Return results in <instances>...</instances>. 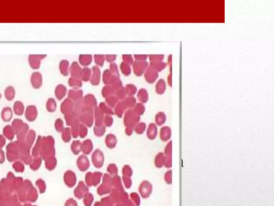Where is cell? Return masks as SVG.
Segmentation results:
<instances>
[{"instance_id":"1","label":"cell","mask_w":274,"mask_h":206,"mask_svg":"<svg viewBox=\"0 0 274 206\" xmlns=\"http://www.w3.org/2000/svg\"><path fill=\"white\" fill-rule=\"evenodd\" d=\"M164 55H151L149 56V60L151 61L150 66L156 70L161 72L166 68L167 65L166 62H162L163 60Z\"/></svg>"},{"instance_id":"2","label":"cell","mask_w":274,"mask_h":206,"mask_svg":"<svg viewBox=\"0 0 274 206\" xmlns=\"http://www.w3.org/2000/svg\"><path fill=\"white\" fill-rule=\"evenodd\" d=\"M47 56L46 54H31L29 56L28 61L29 64L33 69H38L40 68L41 64V60L43 59Z\"/></svg>"},{"instance_id":"3","label":"cell","mask_w":274,"mask_h":206,"mask_svg":"<svg viewBox=\"0 0 274 206\" xmlns=\"http://www.w3.org/2000/svg\"><path fill=\"white\" fill-rule=\"evenodd\" d=\"M148 64V63L146 61H135L133 64L135 74L137 76H141L147 67Z\"/></svg>"},{"instance_id":"4","label":"cell","mask_w":274,"mask_h":206,"mask_svg":"<svg viewBox=\"0 0 274 206\" xmlns=\"http://www.w3.org/2000/svg\"><path fill=\"white\" fill-rule=\"evenodd\" d=\"M31 83L33 88L39 89L42 84V75L38 72H33L31 75Z\"/></svg>"},{"instance_id":"5","label":"cell","mask_w":274,"mask_h":206,"mask_svg":"<svg viewBox=\"0 0 274 206\" xmlns=\"http://www.w3.org/2000/svg\"><path fill=\"white\" fill-rule=\"evenodd\" d=\"M159 76V74L156 70L149 66L145 74L146 80L149 83H153L155 81Z\"/></svg>"},{"instance_id":"6","label":"cell","mask_w":274,"mask_h":206,"mask_svg":"<svg viewBox=\"0 0 274 206\" xmlns=\"http://www.w3.org/2000/svg\"><path fill=\"white\" fill-rule=\"evenodd\" d=\"M165 166L167 168H170L172 167V141L169 142L165 150Z\"/></svg>"},{"instance_id":"7","label":"cell","mask_w":274,"mask_h":206,"mask_svg":"<svg viewBox=\"0 0 274 206\" xmlns=\"http://www.w3.org/2000/svg\"><path fill=\"white\" fill-rule=\"evenodd\" d=\"M72 77L79 78L82 77V70L80 66H79L78 62L74 61L72 62L71 68L70 69Z\"/></svg>"},{"instance_id":"8","label":"cell","mask_w":274,"mask_h":206,"mask_svg":"<svg viewBox=\"0 0 274 206\" xmlns=\"http://www.w3.org/2000/svg\"><path fill=\"white\" fill-rule=\"evenodd\" d=\"M92 70L93 74L92 78L91 79V82L93 85L99 84L100 80V70L98 67L93 66L92 68Z\"/></svg>"},{"instance_id":"9","label":"cell","mask_w":274,"mask_h":206,"mask_svg":"<svg viewBox=\"0 0 274 206\" xmlns=\"http://www.w3.org/2000/svg\"><path fill=\"white\" fill-rule=\"evenodd\" d=\"M171 136V130L169 127L165 126L161 130V138L163 141H167L170 139Z\"/></svg>"},{"instance_id":"10","label":"cell","mask_w":274,"mask_h":206,"mask_svg":"<svg viewBox=\"0 0 274 206\" xmlns=\"http://www.w3.org/2000/svg\"><path fill=\"white\" fill-rule=\"evenodd\" d=\"M66 93V88L64 85L59 84L56 88L55 93V96L59 100L65 96Z\"/></svg>"},{"instance_id":"11","label":"cell","mask_w":274,"mask_h":206,"mask_svg":"<svg viewBox=\"0 0 274 206\" xmlns=\"http://www.w3.org/2000/svg\"><path fill=\"white\" fill-rule=\"evenodd\" d=\"M166 90V83L163 79H160L156 85V91L158 94H163Z\"/></svg>"},{"instance_id":"12","label":"cell","mask_w":274,"mask_h":206,"mask_svg":"<svg viewBox=\"0 0 274 206\" xmlns=\"http://www.w3.org/2000/svg\"><path fill=\"white\" fill-rule=\"evenodd\" d=\"M4 95L6 99L8 101H11L15 96V89L12 86H8L5 89Z\"/></svg>"},{"instance_id":"13","label":"cell","mask_w":274,"mask_h":206,"mask_svg":"<svg viewBox=\"0 0 274 206\" xmlns=\"http://www.w3.org/2000/svg\"><path fill=\"white\" fill-rule=\"evenodd\" d=\"M69 66V62L67 60H62L59 64V70L62 74L64 76L68 75V68Z\"/></svg>"},{"instance_id":"14","label":"cell","mask_w":274,"mask_h":206,"mask_svg":"<svg viewBox=\"0 0 274 206\" xmlns=\"http://www.w3.org/2000/svg\"><path fill=\"white\" fill-rule=\"evenodd\" d=\"M37 115L36 108L34 106H29L27 109L26 116L29 120H33L34 119Z\"/></svg>"},{"instance_id":"15","label":"cell","mask_w":274,"mask_h":206,"mask_svg":"<svg viewBox=\"0 0 274 206\" xmlns=\"http://www.w3.org/2000/svg\"><path fill=\"white\" fill-rule=\"evenodd\" d=\"M79 60L80 64L83 66H87L92 62V57L91 55H80Z\"/></svg>"},{"instance_id":"16","label":"cell","mask_w":274,"mask_h":206,"mask_svg":"<svg viewBox=\"0 0 274 206\" xmlns=\"http://www.w3.org/2000/svg\"><path fill=\"white\" fill-rule=\"evenodd\" d=\"M113 76L112 73L108 69H106L104 71L103 75V83L106 84H110L113 80Z\"/></svg>"},{"instance_id":"17","label":"cell","mask_w":274,"mask_h":206,"mask_svg":"<svg viewBox=\"0 0 274 206\" xmlns=\"http://www.w3.org/2000/svg\"><path fill=\"white\" fill-rule=\"evenodd\" d=\"M83 91L82 90H70L69 92V97L74 99L80 98L82 97Z\"/></svg>"},{"instance_id":"18","label":"cell","mask_w":274,"mask_h":206,"mask_svg":"<svg viewBox=\"0 0 274 206\" xmlns=\"http://www.w3.org/2000/svg\"><path fill=\"white\" fill-rule=\"evenodd\" d=\"M138 97L139 98L140 101L145 103L147 101L148 98V94L146 90L145 89H141L139 90Z\"/></svg>"},{"instance_id":"19","label":"cell","mask_w":274,"mask_h":206,"mask_svg":"<svg viewBox=\"0 0 274 206\" xmlns=\"http://www.w3.org/2000/svg\"><path fill=\"white\" fill-rule=\"evenodd\" d=\"M156 122L159 126L164 124L166 121V114L163 112H159L157 114L155 117Z\"/></svg>"},{"instance_id":"20","label":"cell","mask_w":274,"mask_h":206,"mask_svg":"<svg viewBox=\"0 0 274 206\" xmlns=\"http://www.w3.org/2000/svg\"><path fill=\"white\" fill-rule=\"evenodd\" d=\"M115 93V89L111 85H106L103 88V97H107L114 94Z\"/></svg>"},{"instance_id":"21","label":"cell","mask_w":274,"mask_h":206,"mask_svg":"<svg viewBox=\"0 0 274 206\" xmlns=\"http://www.w3.org/2000/svg\"><path fill=\"white\" fill-rule=\"evenodd\" d=\"M165 163V158L163 153H159L156 157V165L159 167H161Z\"/></svg>"},{"instance_id":"22","label":"cell","mask_w":274,"mask_h":206,"mask_svg":"<svg viewBox=\"0 0 274 206\" xmlns=\"http://www.w3.org/2000/svg\"><path fill=\"white\" fill-rule=\"evenodd\" d=\"M69 84L72 87L74 88H78L81 87L82 85V83L81 80L79 78L71 77L69 80Z\"/></svg>"},{"instance_id":"23","label":"cell","mask_w":274,"mask_h":206,"mask_svg":"<svg viewBox=\"0 0 274 206\" xmlns=\"http://www.w3.org/2000/svg\"><path fill=\"white\" fill-rule=\"evenodd\" d=\"M111 84V86L116 90V89H119L122 86V82L121 80L119 78V77H117L114 75Z\"/></svg>"},{"instance_id":"24","label":"cell","mask_w":274,"mask_h":206,"mask_svg":"<svg viewBox=\"0 0 274 206\" xmlns=\"http://www.w3.org/2000/svg\"><path fill=\"white\" fill-rule=\"evenodd\" d=\"M121 68L122 72L126 76H128L130 74L131 72V68L130 67V65L127 64L126 62H123L121 63Z\"/></svg>"},{"instance_id":"25","label":"cell","mask_w":274,"mask_h":206,"mask_svg":"<svg viewBox=\"0 0 274 206\" xmlns=\"http://www.w3.org/2000/svg\"><path fill=\"white\" fill-rule=\"evenodd\" d=\"M148 133L149 137L151 139H153L155 138L157 135V127L154 124H151L149 125Z\"/></svg>"},{"instance_id":"26","label":"cell","mask_w":274,"mask_h":206,"mask_svg":"<svg viewBox=\"0 0 274 206\" xmlns=\"http://www.w3.org/2000/svg\"><path fill=\"white\" fill-rule=\"evenodd\" d=\"M14 109L16 113L18 114H22L24 109V106L22 103L19 101H16L14 104Z\"/></svg>"},{"instance_id":"27","label":"cell","mask_w":274,"mask_h":206,"mask_svg":"<svg viewBox=\"0 0 274 206\" xmlns=\"http://www.w3.org/2000/svg\"><path fill=\"white\" fill-rule=\"evenodd\" d=\"M91 70L88 68H84L83 69V74H82V80L84 81H87L90 78Z\"/></svg>"},{"instance_id":"28","label":"cell","mask_w":274,"mask_h":206,"mask_svg":"<svg viewBox=\"0 0 274 206\" xmlns=\"http://www.w3.org/2000/svg\"><path fill=\"white\" fill-rule=\"evenodd\" d=\"M125 90L129 95H133L137 91V88L134 85L132 84H129L127 85L125 88Z\"/></svg>"},{"instance_id":"29","label":"cell","mask_w":274,"mask_h":206,"mask_svg":"<svg viewBox=\"0 0 274 206\" xmlns=\"http://www.w3.org/2000/svg\"><path fill=\"white\" fill-rule=\"evenodd\" d=\"M94 58H95V61L96 64L102 67L103 64L104 59H105L104 56L103 55H95Z\"/></svg>"},{"instance_id":"30","label":"cell","mask_w":274,"mask_h":206,"mask_svg":"<svg viewBox=\"0 0 274 206\" xmlns=\"http://www.w3.org/2000/svg\"><path fill=\"white\" fill-rule=\"evenodd\" d=\"M47 107L48 109L50 111H54L55 109L56 102L53 98H49L47 102Z\"/></svg>"},{"instance_id":"31","label":"cell","mask_w":274,"mask_h":206,"mask_svg":"<svg viewBox=\"0 0 274 206\" xmlns=\"http://www.w3.org/2000/svg\"><path fill=\"white\" fill-rule=\"evenodd\" d=\"M116 94L117 97L119 98H123L127 95V92L124 87H121L119 89H117Z\"/></svg>"},{"instance_id":"32","label":"cell","mask_w":274,"mask_h":206,"mask_svg":"<svg viewBox=\"0 0 274 206\" xmlns=\"http://www.w3.org/2000/svg\"><path fill=\"white\" fill-rule=\"evenodd\" d=\"M110 72L112 73V74H114V76L117 77L119 76V70L117 69V66L115 63L111 64L110 65Z\"/></svg>"},{"instance_id":"33","label":"cell","mask_w":274,"mask_h":206,"mask_svg":"<svg viewBox=\"0 0 274 206\" xmlns=\"http://www.w3.org/2000/svg\"><path fill=\"white\" fill-rule=\"evenodd\" d=\"M2 116L4 119H8L9 117H11V110L10 108H6L2 112Z\"/></svg>"},{"instance_id":"34","label":"cell","mask_w":274,"mask_h":206,"mask_svg":"<svg viewBox=\"0 0 274 206\" xmlns=\"http://www.w3.org/2000/svg\"><path fill=\"white\" fill-rule=\"evenodd\" d=\"M123 59L124 62H126L127 64H133V59L131 56V55H123Z\"/></svg>"},{"instance_id":"35","label":"cell","mask_w":274,"mask_h":206,"mask_svg":"<svg viewBox=\"0 0 274 206\" xmlns=\"http://www.w3.org/2000/svg\"><path fill=\"white\" fill-rule=\"evenodd\" d=\"M165 180L168 184L172 183V171H168L165 175Z\"/></svg>"},{"instance_id":"36","label":"cell","mask_w":274,"mask_h":206,"mask_svg":"<svg viewBox=\"0 0 274 206\" xmlns=\"http://www.w3.org/2000/svg\"><path fill=\"white\" fill-rule=\"evenodd\" d=\"M106 101L109 104H110L111 105L113 106V105H114L115 103L117 101V98L115 96H110L108 98H107L106 99Z\"/></svg>"},{"instance_id":"37","label":"cell","mask_w":274,"mask_h":206,"mask_svg":"<svg viewBox=\"0 0 274 206\" xmlns=\"http://www.w3.org/2000/svg\"><path fill=\"white\" fill-rule=\"evenodd\" d=\"M147 55H135L136 61H146Z\"/></svg>"},{"instance_id":"38","label":"cell","mask_w":274,"mask_h":206,"mask_svg":"<svg viewBox=\"0 0 274 206\" xmlns=\"http://www.w3.org/2000/svg\"><path fill=\"white\" fill-rule=\"evenodd\" d=\"M116 58V55H106V59L108 62H112L115 60Z\"/></svg>"},{"instance_id":"39","label":"cell","mask_w":274,"mask_h":206,"mask_svg":"<svg viewBox=\"0 0 274 206\" xmlns=\"http://www.w3.org/2000/svg\"><path fill=\"white\" fill-rule=\"evenodd\" d=\"M1 94L0 93V98H1Z\"/></svg>"}]
</instances>
